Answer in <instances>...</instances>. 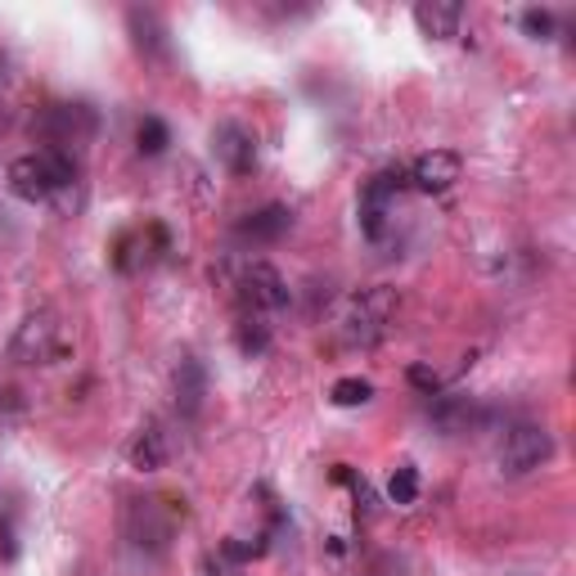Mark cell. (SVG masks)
Segmentation results:
<instances>
[{
  "label": "cell",
  "instance_id": "cell-1",
  "mask_svg": "<svg viewBox=\"0 0 576 576\" xmlns=\"http://www.w3.org/2000/svg\"><path fill=\"white\" fill-rule=\"evenodd\" d=\"M396 316V288L387 284H374V288H361L356 298H348L338 316V333L348 348H374V342L387 333V320Z\"/></svg>",
  "mask_w": 576,
  "mask_h": 576
},
{
  "label": "cell",
  "instance_id": "cell-2",
  "mask_svg": "<svg viewBox=\"0 0 576 576\" xmlns=\"http://www.w3.org/2000/svg\"><path fill=\"white\" fill-rule=\"evenodd\" d=\"M60 356H64L60 320H54L50 311L23 316V324L10 338V361H19V365H50V361H60Z\"/></svg>",
  "mask_w": 576,
  "mask_h": 576
},
{
  "label": "cell",
  "instance_id": "cell-3",
  "mask_svg": "<svg viewBox=\"0 0 576 576\" xmlns=\"http://www.w3.org/2000/svg\"><path fill=\"white\" fill-rule=\"evenodd\" d=\"M550 455H554L550 428H541V424H518V428H509L504 441H500V473L523 478V473L541 469Z\"/></svg>",
  "mask_w": 576,
  "mask_h": 576
},
{
  "label": "cell",
  "instance_id": "cell-4",
  "mask_svg": "<svg viewBox=\"0 0 576 576\" xmlns=\"http://www.w3.org/2000/svg\"><path fill=\"white\" fill-rule=\"evenodd\" d=\"M406 185L410 181H406V171L401 167H387V171H378V177L365 181V190H361V230L370 239H383V230L392 221V203L401 199Z\"/></svg>",
  "mask_w": 576,
  "mask_h": 576
},
{
  "label": "cell",
  "instance_id": "cell-5",
  "mask_svg": "<svg viewBox=\"0 0 576 576\" xmlns=\"http://www.w3.org/2000/svg\"><path fill=\"white\" fill-rule=\"evenodd\" d=\"M239 298H244V311L270 316V311L288 307V284H284V275L270 262H253L239 275Z\"/></svg>",
  "mask_w": 576,
  "mask_h": 576
},
{
  "label": "cell",
  "instance_id": "cell-6",
  "mask_svg": "<svg viewBox=\"0 0 576 576\" xmlns=\"http://www.w3.org/2000/svg\"><path fill=\"white\" fill-rule=\"evenodd\" d=\"M212 158L230 171V177H248V171H257V136L244 122H216Z\"/></svg>",
  "mask_w": 576,
  "mask_h": 576
},
{
  "label": "cell",
  "instance_id": "cell-7",
  "mask_svg": "<svg viewBox=\"0 0 576 576\" xmlns=\"http://www.w3.org/2000/svg\"><path fill=\"white\" fill-rule=\"evenodd\" d=\"M127 541L136 550H167L171 541V513L162 509V500H131L127 509Z\"/></svg>",
  "mask_w": 576,
  "mask_h": 576
},
{
  "label": "cell",
  "instance_id": "cell-8",
  "mask_svg": "<svg viewBox=\"0 0 576 576\" xmlns=\"http://www.w3.org/2000/svg\"><path fill=\"white\" fill-rule=\"evenodd\" d=\"M459 177H465V162H459V153H450V149H428V153H419L415 158V167H410V185L415 190H424V194H446Z\"/></svg>",
  "mask_w": 576,
  "mask_h": 576
},
{
  "label": "cell",
  "instance_id": "cell-9",
  "mask_svg": "<svg viewBox=\"0 0 576 576\" xmlns=\"http://www.w3.org/2000/svg\"><path fill=\"white\" fill-rule=\"evenodd\" d=\"M6 181H10V194L23 199V203H45V199H54V181H50V167H45L41 153L14 158L10 171H6Z\"/></svg>",
  "mask_w": 576,
  "mask_h": 576
},
{
  "label": "cell",
  "instance_id": "cell-10",
  "mask_svg": "<svg viewBox=\"0 0 576 576\" xmlns=\"http://www.w3.org/2000/svg\"><path fill=\"white\" fill-rule=\"evenodd\" d=\"M131 469H140V473H158V469H167V459L177 455V437L167 433V424H145L140 428V437L131 441Z\"/></svg>",
  "mask_w": 576,
  "mask_h": 576
},
{
  "label": "cell",
  "instance_id": "cell-11",
  "mask_svg": "<svg viewBox=\"0 0 576 576\" xmlns=\"http://www.w3.org/2000/svg\"><path fill=\"white\" fill-rule=\"evenodd\" d=\"M171 392H177V410L185 419H194L207 401V365L199 356H181L177 374H171Z\"/></svg>",
  "mask_w": 576,
  "mask_h": 576
},
{
  "label": "cell",
  "instance_id": "cell-12",
  "mask_svg": "<svg viewBox=\"0 0 576 576\" xmlns=\"http://www.w3.org/2000/svg\"><path fill=\"white\" fill-rule=\"evenodd\" d=\"M288 230H294V212L284 203H266L257 212H248L239 221V239H253V244H279Z\"/></svg>",
  "mask_w": 576,
  "mask_h": 576
},
{
  "label": "cell",
  "instance_id": "cell-13",
  "mask_svg": "<svg viewBox=\"0 0 576 576\" xmlns=\"http://www.w3.org/2000/svg\"><path fill=\"white\" fill-rule=\"evenodd\" d=\"M459 19H465V6H459V0H419L415 6V23L433 41H450L459 32Z\"/></svg>",
  "mask_w": 576,
  "mask_h": 576
},
{
  "label": "cell",
  "instance_id": "cell-14",
  "mask_svg": "<svg viewBox=\"0 0 576 576\" xmlns=\"http://www.w3.org/2000/svg\"><path fill=\"white\" fill-rule=\"evenodd\" d=\"M433 424L441 428V433H473V428H482L487 424V415L473 406V401H465V396H441L437 406H433Z\"/></svg>",
  "mask_w": 576,
  "mask_h": 576
},
{
  "label": "cell",
  "instance_id": "cell-15",
  "mask_svg": "<svg viewBox=\"0 0 576 576\" xmlns=\"http://www.w3.org/2000/svg\"><path fill=\"white\" fill-rule=\"evenodd\" d=\"M127 28H131V41L140 54H149V60H158V54L167 50V28L153 10H131L127 14Z\"/></svg>",
  "mask_w": 576,
  "mask_h": 576
},
{
  "label": "cell",
  "instance_id": "cell-16",
  "mask_svg": "<svg viewBox=\"0 0 576 576\" xmlns=\"http://www.w3.org/2000/svg\"><path fill=\"white\" fill-rule=\"evenodd\" d=\"M235 338H239V352H244V356H262V352L270 348V324H266V316L244 311V316H239Z\"/></svg>",
  "mask_w": 576,
  "mask_h": 576
},
{
  "label": "cell",
  "instance_id": "cell-17",
  "mask_svg": "<svg viewBox=\"0 0 576 576\" xmlns=\"http://www.w3.org/2000/svg\"><path fill=\"white\" fill-rule=\"evenodd\" d=\"M329 401L333 406H342V410H352V406H365V401H374V383L370 378H338L333 387H329Z\"/></svg>",
  "mask_w": 576,
  "mask_h": 576
},
{
  "label": "cell",
  "instance_id": "cell-18",
  "mask_svg": "<svg viewBox=\"0 0 576 576\" xmlns=\"http://www.w3.org/2000/svg\"><path fill=\"white\" fill-rule=\"evenodd\" d=\"M387 500L392 504H415L419 500V469L415 465H396V473L387 478Z\"/></svg>",
  "mask_w": 576,
  "mask_h": 576
},
{
  "label": "cell",
  "instance_id": "cell-19",
  "mask_svg": "<svg viewBox=\"0 0 576 576\" xmlns=\"http://www.w3.org/2000/svg\"><path fill=\"white\" fill-rule=\"evenodd\" d=\"M136 140H140V153H162L167 145H171V131H167V122L162 118H145L140 122V131H136Z\"/></svg>",
  "mask_w": 576,
  "mask_h": 576
},
{
  "label": "cell",
  "instance_id": "cell-20",
  "mask_svg": "<svg viewBox=\"0 0 576 576\" xmlns=\"http://www.w3.org/2000/svg\"><path fill=\"white\" fill-rule=\"evenodd\" d=\"M262 554H266V541H253V545H248V541H225V545H221V558H225V563H253V558H262Z\"/></svg>",
  "mask_w": 576,
  "mask_h": 576
},
{
  "label": "cell",
  "instance_id": "cell-21",
  "mask_svg": "<svg viewBox=\"0 0 576 576\" xmlns=\"http://www.w3.org/2000/svg\"><path fill=\"white\" fill-rule=\"evenodd\" d=\"M406 383H410L415 392H424V396H437V392H441V374H437L433 365H410V370H406Z\"/></svg>",
  "mask_w": 576,
  "mask_h": 576
},
{
  "label": "cell",
  "instance_id": "cell-22",
  "mask_svg": "<svg viewBox=\"0 0 576 576\" xmlns=\"http://www.w3.org/2000/svg\"><path fill=\"white\" fill-rule=\"evenodd\" d=\"M523 32L536 36V41H550L554 36V14L550 10H523Z\"/></svg>",
  "mask_w": 576,
  "mask_h": 576
},
{
  "label": "cell",
  "instance_id": "cell-23",
  "mask_svg": "<svg viewBox=\"0 0 576 576\" xmlns=\"http://www.w3.org/2000/svg\"><path fill=\"white\" fill-rule=\"evenodd\" d=\"M14 554H19V545H14V527H10V518H0V558L14 563Z\"/></svg>",
  "mask_w": 576,
  "mask_h": 576
}]
</instances>
